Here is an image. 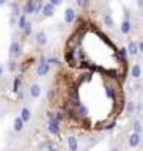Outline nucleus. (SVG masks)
<instances>
[{"label": "nucleus", "instance_id": "1", "mask_svg": "<svg viewBox=\"0 0 143 151\" xmlns=\"http://www.w3.org/2000/svg\"><path fill=\"white\" fill-rule=\"evenodd\" d=\"M50 73V65L47 63V58L44 57H41L40 58V63L36 66V76H40V77H44Z\"/></svg>", "mask_w": 143, "mask_h": 151}, {"label": "nucleus", "instance_id": "2", "mask_svg": "<svg viewBox=\"0 0 143 151\" xmlns=\"http://www.w3.org/2000/svg\"><path fill=\"white\" fill-rule=\"evenodd\" d=\"M75 17H77V13H75V9L74 8H66L65 9V16H63V21L66 25H71L74 21H75Z\"/></svg>", "mask_w": 143, "mask_h": 151}, {"label": "nucleus", "instance_id": "3", "mask_svg": "<svg viewBox=\"0 0 143 151\" xmlns=\"http://www.w3.org/2000/svg\"><path fill=\"white\" fill-rule=\"evenodd\" d=\"M131 25H132V24H131V21H129V13H124V19H123L121 27H120V30H121L123 35H127V33H131V30H132Z\"/></svg>", "mask_w": 143, "mask_h": 151}, {"label": "nucleus", "instance_id": "4", "mask_svg": "<svg viewBox=\"0 0 143 151\" xmlns=\"http://www.w3.org/2000/svg\"><path fill=\"white\" fill-rule=\"evenodd\" d=\"M21 54H22V46H21V42L13 41L11 46H9V55H11L13 58H17Z\"/></svg>", "mask_w": 143, "mask_h": 151}, {"label": "nucleus", "instance_id": "5", "mask_svg": "<svg viewBox=\"0 0 143 151\" xmlns=\"http://www.w3.org/2000/svg\"><path fill=\"white\" fill-rule=\"evenodd\" d=\"M47 131H49L52 135L58 137L60 135V121H57V120L49 121V123H47Z\"/></svg>", "mask_w": 143, "mask_h": 151}, {"label": "nucleus", "instance_id": "6", "mask_svg": "<svg viewBox=\"0 0 143 151\" xmlns=\"http://www.w3.org/2000/svg\"><path fill=\"white\" fill-rule=\"evenodd\" d=\"M115 126H116V116H112L109 121H106V123H102V124L96 126V129H101V131H112Z\"/></svg>", "mask_w": 143, "mask_h": 151}, {"label": "nucleus", "instance_id": "7", "mask_svg": "<svg viewBox=\"0 0 143 151\" xmlns=\"http://www.w3.org/2000/svg\"><path fill=\"white\" fill-rule=\"evenodd\" d=\"M54 13H55V6H54L50 2H47V3L42 5L41 14H42L44 17H52V16H54Z\"/></svg>", "mask_w": 143, "mask_h": 151}, {"label": "nucleus", "instance_id": "8", "mask_svg": "<svg viewBox=\"0 0 143 151\" xmlns=\"http://www.w3.org/2000/svg\"><path fill=\"white\" fill-rule=\"evenodd\" d=\"M41 93H42V87L40 83H32L30 85V88H28V94H30L32 98H40L41 96Z\"/></svg>", "mask_w": 143, "mask_h": 151}, {"label": "nucleus", "instance_id": "9", "mask_svg": "<svg viewBox=\"0 0 143 151\" xmlns=\"http://www.w3.org/2000/svg\"><path fill=\"white\" fill-rule=\"evenodd\" d=\"M35 41H36V44H38V46H41V47H42V46H46L47 42H49L47 33H46V32H42V30H41V32H38L36 35H35Z\"/></svg>", "mask_w": 143, "mask_h": 151}, {"label": "nucleus", "instance_id": "10", "mask_svg": "<svg viewBox=\"0 0 143 151\" xmlns=\"http://www.w3.org/2000/svg\"><path fill=\"white\" fill-rule=\"evenodd\" d=\"M142 142V135L137 134V132H132V134L129 135V140H127V143H129L131 148H137V146L140 145Z\"/></svg>", "mask_w": 143, "mask_h": 151}, {"label": "nucleus", "instance_id": "11", "mask_svg": "<svg viewBox=\"0 0 143 151\" xmlns=\"http://www.w3.org/2000/svg\"><path fill=\"white\" fill-rule=\"evenodd\" d=\"M126 50H127V54H129L131 57H135V55H139V54H140V50H139V42H135V41H131L129 44H127Z\"/></svg>", "mask_w": 143, "mask_h": 151}, {"label": "nucleus", "instance_id": "12", "mask_svg": "<svg viewBox=\"0 0 143 151\" xmlns=\"http://www.w3.org/2000/svg\"><path fill=\"white\" fill-rule=\"evenodd\" d=\"M142 73H143V69H142V65H140V63L132 65V68H131L132 79H140V77H142Z\"/></svg>", "mask_w": 143, "mask_h": 151}, {"label": "nucleus", "instance_id": "13", "mask_svg": "<svg viewBox=\"0 0 143 151\" xmlns=\"http://www.w3.org/2000/svg\"><path fill=\"white\" fill-rule=\"evenodd\" d=\"M66 145H68V150L69 151H77V148H79L77 139H75L74 135H69L68 139H66Z\"/></svg>", "mask_w": 143, "mask_h": 151}, {"label": "nucleus", "instance_id": "14", "mask_svg": "<svg viewBox=\"0 0 143 151\" xmlns=\"http://www.w3.org/2000/svg\"><path fill=\"white\" fill-rule=\"evenodd\" d=\"M35 13V0H27L24 6V14H33Z\"/></svg>", "mask_w": 143, "mask_h": 151}, {"label": "nucleus", "instance_id": "15", "mask_svg": "<svg viewBox=\"0 0 143 151\" xmlns=\"http://www.w3.org/2000/svg\"><path fill=\"white\" fill-rule=\"evenodd\" d=\"M24 124H25V123H24V120L21 116H17V118H14V123H13V129L16 131V132H21L22 129H24Z\"/></svg>", "mask_w": 143, "mask_h": 151}, {"label": "nucleus", "instance_id": "16", "mask_svg": "<svg viewBox=\"0 0 143 151\" xmlns=\"http://www.w3.org/2000/svg\"><path fill=\"white\" fill-rule=\"evenodd\" d=\"M21 118L24 120V123H28V121H30V120H32V112H30V109H28V107H22Z\"/></svg>", "mask_w": 143, "mask_h": 151}, {"label": "nucleus", "instance_id": "17", "mask_svg": "<svg viewBox=\"0 0 143 151\" xmlns=\"http://www.w3.org/2000/svg\"><path fill=\"white\" fill-rule=\"evenodd\" d=\"M126 113H127V115H134V113H137L135 101H127V104H126Z\"/></svg>", "mask_w": 143, "mask_h": 151}, {"label": "nucleus", "instance_id": "18", "mask_svg": "<svg viewBox=\"0 0 143 151\" xmlns=\"http://www.w3.org/2000/svg\"><path fill=\"white\" fill-rule=\"evenodd\" d=\"M104 24H106L107 28H115V21H113L112 14H104Z\"/></svg>", "mask_w": 143, "mask_h": 151}, {"label": "nucleus", "instance_id": "19", "mask_svg": "<svg viewBox=\"0 0 143 151\" xmlns=\"http://www.w3.org/2000/svg\"><path fill=\"white\" fill-rule=\"evenodd\" d=\"M21 85H22V79L19 77V76H17V77H14V80H13V91L19 93V91H21Z\"/></svg>", "mask_w": 143, "mask_h": 151}, {"label": "nucleus", "instance_id": "20", "mask_svg": "<svg viewBox=\"0 0 143 151\" xmlns=\"http://www.w3.org/2000/svg\"><path fill=\"white\" fill-rule=\"evenodd\" d=\"M142 131H143V126H142L140 120H134V121H132V132H137V134H142Z\"/></svg>", "mask_w": 143, "mask_h": 151}, {"label": "nucleus", "instance_id": "21", "mask_svg": "<svg viewBox=\"0 0 143 151\" xmlns=\"http://www.w3.org/2000/svg\"><path fill=\"white\" fill-rule=\"evenodd\" d=\"M28 21H27V14H21V16H19V19H17V27L21 28V30H24V27H25V24H27Z\"/></svg>", "mask_w": 143, "mask_h": 151}, {"label": "nucleus", "instance_id": "22", "mask_svg": "<svg viewBox=\"0 0 143 151\" xmlns=\"http://www.w3.org/2000/svg\"><path fill=\"white\" fill-rule=\"evenodd\" d=\"M8 71L9 73H16L17 71V61L16 60H9L8 61Z\"/></svg>", "mask_w": 143, "mask_h": 151}, {"label": "nucleus", "instance_id": "23", "mask_svg": "<svg viewBox=\"0 0 143 151\" xmlns=\"http://www.w3.org/2000/svg\"><path fill=\"white\" fill-rule=\"evenodd\" d=\"M24 35L25 36H28V35H32V22H27L25 24V27H24Z\"/></svg>", "mask_w": 143, "mask_h": 151}, {"label": "nucleus", "instance_id": "24", "mask_svg": "<svg viewBox=\"0 0 143 151\" xmlns=\"http://www.w3.org/2000/svg\"><path fill=\"white\" fill-rule=\"evenodd\" d=\"M77 5L82 9H85V8H88V5H90V0H77Z\"/></svg>", "mask_w": 143, "mask_h": 151}, {"label": "nucleus", "instance_id": "25", "mask_svg": "<svg viewBox=\"0 0 143 151\" xmlns=\"http://www.w3.org/2000/svg\"><path fill=\"white\" fill-rule=\"evenodd\" d=\"M47 63L49 65H60V60L58 58H47Z\"/></svg>", "mask_w": 143, "mask_h": 151}, {"label": "nucleus", "instance_id": "26", "mask_svg": "<svg viewBox=\"0 0 143 151\" xmlns=\"http://www.w3.org/2000/svg\"><path fill=\"white\" fill-rule=\"evenodd\" d=\"M49 2L54 5V6H60V5L63 3V0H49Z\"/></svg>", "mask_w": 143, "mask_h": 151}, {"label": "nucleus", "instance_id": "27", "mask_svg": "<svg viewBox=\"0 0 143 151\" xmlns=\"http://www.w3.org/2000/svg\"><path fill=\"white\" fill-rule=\"evenodd\" d=\"M137 6L140 9H143V0H137Z\"/></svg>", "mask_w": 143, "mask_h": 151}, {"label": "nucleus", "instance_id": "28", "mask_svg": "<svg viewBox=\"0 0 143 151\" xmlns=\"http://www.w3.org/2000/svg\"><path fill=\"white\" fill-rule=\"evenodd\" d=\"M139 50H140L142 54H143V40H142V41L139 42Z\"/></svg>", "mask_w": 143, "mask_h": 151}, {"label": "nucleus", "instance_id": "29", "mask_svg": "<svg viewBox=\"0 0 143 151\" xmlns=\"http://www.w3.org/2000/svg\"><path fill=\"white\" fill-rule=\"evenodd\" d=\"M2 74H3V68L0 66V77H2Z\"/></svg>", "mask_w": 143, "mask_h": 151}, {"label": "nucleus", "instance_id": "30", "mask_svg": "<svg viewBox=\"0 0 143 151\" xmlns=\"http://www.w3.org/2000/svg\"><path fill=\"white\" fill-rule=\"evenodd\" d=\"M5 2H6V0H0V6H2V5H5Z\"/></svg>", "mask_w": 143, "mask_h": 151}, {"label": "nucleus", "instance_id": "31", "mask_svg": "<svg viewBox=\"0 0 143 151\" xmlns=\"http://www.w3.org/2000/svg\"><path fill=\"white\" fill-rule=\"evenodd\" d=\"M140 145H142V148H143V139H142V142H140Z\"/></svg>", "mask_w": 143, "mask_h": 151}, {"label": "nucleus", "instance_id": "32", "mask_svg": "<svg viewBox=\"0 0 143 151\" xmlns=\"http://www.w3.org/2000/svg\"><path fill=\"white\" fill-rule=\"evenodd\" d=\"M112 151H118V148H113V150H112Z\"/></svg>", "mask_w": 143, "mask_h": 151}]
</instances>
